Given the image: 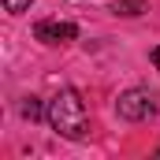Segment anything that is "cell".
Masks as SVG:
<instances>
[{
	"label": "cell",
	"instance_id": "7a4b0ae2",
	"mask_svg": "<svg viewBox=\"0 0 160 160\" xmlns=\"http://www.w3.org/2000/svg\"><path fill=\"white\" fill-rule=\"evenodd\" d=\"M116 112H119V119H127V123H142V119H149V116L157 112V101H153L149 89L130 86V89H123V93H119Z\"/></svg>",
	"mask_w": 160,
	"mask_h": 160
},
{
	"label": "cell",
	"instance_id": "5b68a950",
	"mask_svg": "<svg viewBox=\"0 0 160 160\" xmlns=\"http://www.w3.org/2000/svg\"><path fill=\"white\" fill-rule=\"evenodd\" d=\"M149 4L145 0H112V15H127V19H134V15H142Z\"/></svg>",
	"mask_w": 160,
	"mask_h": 160
},
{
	"label": "cell",
	"instance_id": "52a82bcc",
	"mask_svg": "<svg viewBox=\"0 0 160 160\" xmlns=\"http://www.w3.org/2000/svg\"><path fill=\"white\" fill-rule=\"evenodd\" d=\"M149 60L157 63V71H160V45H157V48H149Z\"/></svg>",
	"mask_w": 160,
	"mask_h": 160
},
{
	"label": "cell",
	"instance_id": "277c9868",
	"mask_svg": "<svg viewBox=\"0 0 160 160\" xmlns=\"http://www.w3.org/2000/svg\"><path fill=\"white\" fill-rule=\"evenodd\" d=\"M19 116L22 119H30V123H38L48 116V104H41V97H26L22 104H19Z\"/></svg>",
	"mask_w": 160,
	"mask_h": 160
},
{
	"label": "cell",
	"instance_id": "3957f363",
	"mask_svg": "<svg viewBox=\"0 0 160 160\" xmlns=\"http://www.w3.org/2000/svg\"><path fill=\"white\" fill-rule=\"evenodd\" d=\"M34 38L45 41V45L75 41L78 38V26H75V22H63V19H41V22H34Z\"/></svg>",
	"mask_w": 160,
	"mask_h": 160
},
{
	"label": "cell",
	"instance_id": "6da1fadb",
	"mask_svg": "<svg viewBox=\"0 0 160 160\" xmlns=\"http://www.w3.org/2000/svg\"><path fill=\"white\" fill-rule=\"evenodd\" d=\"M48 127L60 134V138H71V142H86L89 138V108L82 101L78 89L63 86L52 101H48Z\"/></svg>",
	"mask_w": 160,
	"mask_h": 160
},
{
	"label": "cell",
	"instance_id": "8992f818",
	"mask_svg": "<svg viewBox=\"0 0 160 160\" xmlns=\"http://www.w3.org/2000/svg\"><path fill=\"white\" fill-rule=\"evenodd\" d=\"M30 4L34 0H4V11L8 15H22V11H30Z\"/></svg>",
	"mask_w": 160,
	"mask_h": 160
}]
</instances>
